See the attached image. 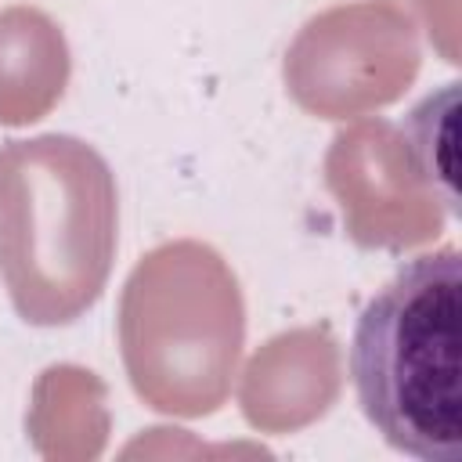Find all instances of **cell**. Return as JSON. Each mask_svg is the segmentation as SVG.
Wrapping results in <instances>:
<instances>
[{
  "label": "cell",
  "instance_id": "6da1fadb",
  "mask_svg": "<svg viewBox=\"0 0 462 462\" xmlns=\"http://www.w3.org/2000/svg\"><path fill=\"white\" fill-rule=\"evenodd\" d=\"M350 375L383 440L422 462H462V256L408 260L357 314Z\"/></svg>",
  "mask_w": 462,
  "mask_h": 462
},
{
  "label": "cell",
  "instance_id": "7a4b0ae2",
  "mask_svg": "<svg viewBox=\"0 0 462 462\" xmlns=\"http://www.w3.org/2000/svg\"><path fill=\"white\" fill-rule=\"evenodd\" d=\"M455 97H458V90H455V83H448L444 90H437L426 101H419L411 108L408 123H404V137H408V148H411V159H415L419 173L433 188L444 191V199H448L451 209H455V177L440 166L437 152H444L448 159H455V148H451V141H455V134H451Z\"/></svg>",
  "mask_w": 462,
  "mask_h": 462
}]
</instances>
